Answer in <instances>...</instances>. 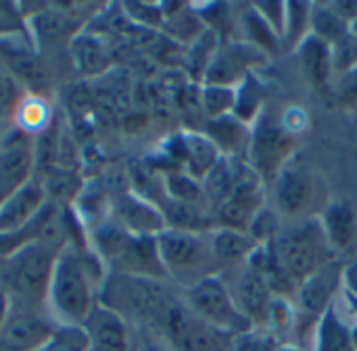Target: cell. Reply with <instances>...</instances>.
<instances>
[{"label": "cell", "mask_w": 357, "mask_h": 351, "mask_svg": "<svg viewBox=\"0 0 357 351\" xmlns=\"http://www.w3.org/2000/svg\"><path fill=\"white\" fill-rule=\"evenodd\" d=\"M44 207L42 186L33 180L19 186L0 203V234L25 228Z\"/></svg>", "instance_id": "obj_17"}, {"label": "cell", "mask_w": 357, "mask_h": 351, "mask_svg": "<svg viewBox=\"0 0 357 351\" xmlns=\"http://www.w3.org/2000/svg\"><path fill=\"white\" fill-rule=\"evenodd\" d=\"M56 251L40 241H29L0 264L2 293L13 297L15 306L33 310L48 299L50 278L56 264Z\"/></svg>", "instance_id": "obj_3"}, {"label": "cell", "mask_w": 357, "mask_h": 351, "mask_svg": "<svg viewBox=\"0 0 357 351\" xmlns=\"http://www.w3.org/2000/svg\"><path fill=\"white\" fill-rule=\"evenodd\" d=\"M251 6L259 13V17L282 40V33H284V17H287V2H253Z\"/></svg>", "instance_id": "obj_39"}, {"label": "cell", "mask_w": 357, "mask_h": 351, "mask_svg": "<svg viewBox=\"0 0 357 351\" xmlns=\"http://www.w3.org/2000/svg\"><path fill=\"white\" fill-rule=\"evenodd\" d=\"M282 226H284V220L276 214L274 207L266 205L264 209L257 211V216L253 218V222H251V226H249L247 232L251 234V239L259 247H264V245H270L278 237V232L282 230Z\"/></svg>", "instance_id": "obj_34"}, {"label": "cell", "mask_w": 357, "mask_h": 351, "mask_svg": "<svg viewBox=\"0 0 357 351\" xmlns=\"http://www.w3.org/2000/svg\"><path fill=\"white\" fill-rule=\"evenodd\" d=\"M241 31H243L241 40L259 48L268 59L280 54V50H282L280 36L259 17V13L251 4H245L241 8Z\"/></svg>", "instance_id": "obj_26"}, {"label": "cell", "mask_w": 357, "mask_h": 351, "mask_svg": "<svg viewBox=\"0 0 357 351\" xmlns=\"http://www.w3.org/2000/svg\"><path fill=\"white\" fill-rule=\"evenodd\" d=\"M31 170V144L23 130L4 134L0 142V203L23 186Z\"/></svg>", "instance_id": "obj_16"}, {"label": "cell", "mask_w": 357, "mask_h": 351, "mask_svg": "<svg viewBox=\"0 0 357 351\" xmlns=\"http://www.w3.org/2000/svg\"><path fill=\"white\" fill-rule=\"evenodd\" d=\"M157 251L167 281L184 283L186 289L205 276L220 274L211 251L209 232L203 234L165 228L157 237Z\"/></svg>", "instance_id": "obj_6"}, {"label": "cell", "mask_w": 357, "mask_h": 351, "mask_svg": "<svg viewBox=\"0 0 357 351\" xmlns=\"http://www.w3.org/2000/svg\"><path fill=\"white\" fill-rule=\"evenodd\" d=\"M203 134L215 144L222 157L236 159L245 157L247 147H249V136H251V126L241 121L234 113L207 119Z\"/></svg>", "instance_id": "obj_21"}, {"label": "cell", "mask_w": 357, "mask_h": 351, "mask_svg": "<svg viewBox=\"0 0 357 351\" xmlns=\"http://www.w3.org/2000/svg\"><path fill=\"white\" fill-rule=\"evenodd\" d=\"M268 61L270 59L259 48L247 44L245 40L220 42V46L215 48L213 59L205 71L203 84L236 88L247 75L255 73Z\"/></svg>", "instance_id": "obj_12"}, {"label": "cell", "mask_w": 357, "mask_h": 351, "mask_svg": "<svg viewBox=\"0 0 357 351\" xmlns=\"http://www.w3.org/2000/svg\"><path fill=\"white\" fill-rule=\"evenodd\" d=\"M310 33L322 40L328 46L339 44L343 38L349 36V23L341 19L328 2H312V17H310Z\"/></svg>", "instance_id": "obj_28"}, {"label": "cell", "mask_w": 357, "mask_h": 351, "mask_svg": "<svg viewBox=\"0 0 357 351\" xmlns=\"http://www.w3.org/2000/svg\"><path fill=\"white\" fill-rule=\"evenodd\" d=\"M2 138H4V134H0V142H2Z\"/></svg>", "instance_id": "obj_50"}, {"label": "cell", "mask_w": 357, "mask_h": 351, "mask_svg": "<svg viewBox=\"0 0 357 351\" xmlns=\"http://www.w3.org/2000/svg\"><path fill=\"white\" fill-rule=\"evenodd\" d=\"M331 8L341 17L345 19L349 25L357 19V0H337V2H328Z\"/></svg>", "instance_id": "obj_43"}, {"label": "cell", "mask_w": 357, "mask_h": 351, "mask_svg": "<svg viewBox=\"0 0 357 351\" xmlns=\"http://www.w3.org/2000/svg\"><path fill=\"white\" fill-rule=\"evenodd\" d=\"M276 214L287 222L320 216L328 205L326 180L299 153H295L272 180Z\"/></svg>", "instance_id": "obj_4"}, {"label": "cell", "mask_w": 357, "mask_h": 351, "mask_svg": "<svg viewBox=\"0 0 357 351\" xmlns=\"http://www.w3.org/2000/svg\"><path fill=\"white\" fill-rule=\"evenodd\" d=\"M282 343L268 331H249L232 339L230 351H278Z\"/></svg>", "instance_id": "obj_37"}, {"label": "cell", "mask_w": 357, "mask_h": 351, "mask_svg": "<svg viewBox=\"0 0 357 351\" xmlns=\"http://www.w3.org/2000/svg\"><path fill=\"white\" fill-rule=\"evenodd\" d=\"M165 195L172 201H180V203H190V205H199V207H207V199L203 195V186L197 178H192L186 172H176L169 174L165 178Z\"/></svg>", "instance_id": "obj_32"}, {"label": "cell", "mask_w": 357, "mask_h": 351, "mask_svg": "<svg viewBox=\"0 0 357 351\" xmlns=\"http://www.w3.org/2000/svg\"><path fill=\"white\" fill-rule=\"evenodd\" d=\"M343 293L357 297V253L343 262Z\"/></svg>", "instance_id": "obj_42"}, {"label": "cell", "mask_w": 357, "mask_h": 351, "mask_svg": "<svg viewBox=\"0 0 357 351\" xmlns=\"http://www.w3.org/2000/svg\"><path fill=\"white\" fill-rule=\"evenodd\" d=\"M278 351H303V350H299L297 345H289V343H287V345H280Z\"/></svg>", "instance_id": "obj_47"}, {"label": "cell", "mask_w": 357, "mask_h": 351, "mask_svg": "<svg viewBox=\"0 0 357 351\" xmlns=\"http://www.w3.org/2000/svg\"><path fill=\"white\" fill-rule=\"evenodd\" d=\"M228 272L232 276L230 278L224 276V281L228 283L238 310L245 314V318L251 322L253 329L268 331L274 295H272L270 287L266 285V281L247 264H243L241 268L228 270Z\"/></svg>", "instance_id": "obj_13"}, {"label": "cell", "mask_w": 357, "mask_h": 351, "mask_svg": "<svg viewBox=\"0 0 357 351\" xmlns=\"http://www.w3.org/2000/svg\"><path fill=\"white\" fill-rule=\"evenodd\" d=\"M42 351H88V337L82 327L56 329L54 337L44 345Z\"/></svg>", "instance_id": "obj_36"}, {"label": "cell", "mask_w": 357, "mask_h": 351, "mask_svg": "<svg viewBox=\"0 0 357 351\" xmlns=\"http://www.w3.org/2000/svg\"><path fill=\"white\" fill-rule=\"evenodd\" d=\"M21 13L17 4L10 2H0V40L15 38L21 33L23 23H21Z\"/></svg>", "instance_id": "obj_41"}, {"label": "cell", "mask_w": 357, "mask_h": 351, "mask_svg": "<svg viewBox=\"0 0 357 351\" xmlns=\"http://www.w3.org/2000/svg\"><path fill=\"white\" fill-rule=\"evenodd\" d=\"M351 339H354V348L357 351V324H351Z\"/></svg>", "instance_id": "obj_48"}, {"label": "cell", "mask_w": 357, "mask_h": 351, "mask_svg": "<svg viewBox=\"0 0 357 351\" xmlns=\"http://www.w3.org/2000/svg\"><path fill=\"white\" fill-rule=\"evenodd\" d=\"M184 304L205 324L213 327L215 331H220L232 339L253 331L251 322L238 310V306L230 293V287L222 274L205 276L199 283H195L192 287H188L186 295H184Z\"/></svg>", "instance_id": "obj_8"}, {"label": "cell", "mask_w": 357, "mask_h": 351, "mask_svg": "<svg viewBox=\"0 0 357 351\" xmlns=\"http://www.w3.org/2000/svg\"><path fill=\"white\" fill-rule=\"evenodd\" d=\"M203 186V195L207 199V205L211 207V211L230 197L232 186H234V170H232V159L222 157L211 172L201 180Z\"/></svg>", "instance_id": "obj_29"}, {"label": "cell", "mask_w": 357, "mask_h": 351, "mask_svg": "<svg viewBox=\"0 0 357 351\" xmlns=\"http://www.w3.org/2000/svg\"><path fill=\"white\" fill-rule=\"evenodd\" d=\"M236 100H234V115L245 121L247 126H251L266 109V100H268V90L264 86V82L259 80L257 71L247 75L236 88Z\"/></svg>", "instance_id": "obj_27"}, {"label": "cell", "mask_w": 357, "mask_h": 351, "mask_svg": "<svg viewBox=\"0 0 357 351\" xmlns=\"http://www.w3.org/2000/svg\"><path fill=\"white\" fill-rule=\"evenodd\" d=\"M295 153V134L282 126L280 117H276L270 109H264V113L251 124L245 161L268 184Z\"/></svg>", "instance_id": "obj_10"}, {"label": "cell", "mask_w": 357, "mask_h": 351, "mask_svg": "<svg viewBox=\"0 0 357 351\" xmlns=\"http://www.w3.org/2000/svg\"><path fill=\"white\" fill-rule=\"evenodd\" d=\"M0 54L19 84H25L33 90H44L48 86L44 63L33 54L29 46L21 44L17 38L0 40Z\"/></svg>", "instance_id": "obj_19"}, {"label": "cell", "mask_w": 357, "mask_h": 351, "mask_svg": "<svg viewBox=\"0 0 357 351\" xmlns=\"http://www.w3.org/2000/svg\"><path fill=\"white\" fill-rule=\"evenodd\" d=\"M341 297H343V301H345V306H347V310H349V314H354L357 318V297H351V295H345V293H341ZM357 324V322H356Z\"/></svg>", "instance_id": "obj_46"}, {"label": "cell", "mask_w": 357, "mask_h": 351, "mask_svg": "<svg viewBox=\"0 0 357 351\" xmlns=\"http://www.w3.org/2000/svg\"><path fill=\"white\" fill-rule=\"evenodd\" d=\"M10 299L6 297V293H2L0 291V329H2V324H4V320L8 318V312H10Z\"/></svg>", "instance_id": "obj_44"}, {"label": "cell", "mask_w": 357, "mask_h": 351, "mask_svg": "<svg viewBox=\"0 0 357 351\" xmlns=\"http://www.w3.org/2000/svg\"><path fill=\"white\" fill-rule=\"evenodd\" d=\"M21 105V84L6 67L0 54V119H6L17 113Z\"/></svg>", "instance_id": "obj_35"}, {"label": "cell", "mask_w": 357, "mask_h": 351, "mask_svg": "<svg viewBox=\"0 0 357 351\" xmlns=\"http://www.w3.org/2000/svg\"><path fill=\"white\" fill-rule=\"evenodd\" d=\"M324 234L339 260L357 253V205L349 199H331L318 216Z\"/></svg>", "instance_id": "obj_15"}, {"label": "cell", "mask_w": 357, "mask_h": 351, "mask_svg": "<svg viewBox=\"0 0 357 351\" xmlns=\"http://www.w3.org/2000/svg\"><path fill=\"white\" fill-rule=\"evenodd\" d=\"M333 52V69H335V77L357 67V38L349 31L347 38H343L339 44L331 46Z\"/></svg>", "instance_id": "obj_38"}, {"label": "cell", "mask_w": 357, "mask_h": 351, "mask_svg": "<svg viewBox=\"0 0 357 351\" xmlns=\"http://www.w3.org/2000/svg\"><path fill=\"white\" fill-rule=\"evenodd\" d=\"M159 331L174 351H230L232 337L215 331L197 318L184 301H174L163 316Z\"/></svg>", "instance_id": "obj_11"}, {"label": "cell", "mask_w": 357, "mask_h": 351, "mask_svg": "<svg viewBox=\"0 0 357 351\" xmlns=\"http://www.w3.org/2000/svg\"><path fill=\"white\" fill-rule=\"evenodd\" d=\"M73 63L84 73H100L109 65V50L94 36H77L71 44Z\"/></svg>", "instance_id": "obj_30"}, {"label": "cell", "mask_w": 357, "mask_h": 351, "mask_svg": "<svg viewBox=\"0 0 357 351\" xmlns=\"http://www.w3.org/2000/svg\"><path fill=\"white\" fill-rule=\"evenodd\" d=\"M165 283L167 281L113 274L102 285L100 306L115 312L123 320L134 318V320H142L159 329L163 316L176 301L174 295L167 291Z\"/></svg>", "instance_id": "obj_5"}, {"label": "cell", "mask_w": 357, "mask_h": 351, "mask_svg": "<svg viewBox=\"0 0 357 351\" xmlns=\"http://www.w3.org/2000/svg\"><path fill=\"white\" fill-rule=\"evenodd\" d=\"M98 285L96 266L77 249H63L50 278L48 304L63 327H84L94 312V289Z\"/></svg>", "instance_id": "obj_1"}, {"label": "cell", "mask_w": 357, "mask_h": 351, "mask_svg": "<svg viewBox=\"0 0 357 351\" xmlns=\"http://www.w3.org/2000/svg\"><path fill=\"white\" fill-rule=\"evenodd\" d=\"M117 214H119L121 226L140 237H159L167 228L163 211H159L155 205H151L142 197H134V195L121 197L117 205Z\"/></svg>", "instance_id": "obj_23"}, {"label": "cell", "mask_w": 357, "mask_h": 351, "mask_svg": "<svg viewBox=\"0 0 357 351\" xmlns=\"http://www.w3.org/2000/svg\"><path fill=\"white\" fill-rule=\"evenodd\" d=\"M211 251L215 257V264L222 270H234L247 264L251 253L259 247L249 232L243 230H230V228H215L209 232Z\"/></svg>", "instance_id": "obj_22"}, {"label": "cell", "mask_w": 357, "mask_h": 351, "mask_svg": "<svg viewBox=\"0 0 357 351\" xmlns=\"http://www.w3.org/2000/svg\"><path fill=\"white\" fill-rule=\"evenodd\" d=\"M96 247L115 274L167 281L157 251V237H140L123 226H105L96 234Z\"/></svg>", "instance_id": "obj_7"}, {"label": "cell", "mask_w": 357, "mask_h": 351, "mask_svg": "<svg viewBox=\"0 0 357 351\" xmlns=\"http://www.w3.org/2000/svg\"><path fill=\"white\" fill-rule=\"evenodd\" d=\"M234 100L236 92L228 86H215V84H203L201 90V109L205 113V119H215L234 113Z\"/></svg>", "instance_id": "obj_33"}, {"label": "cell", "mask_w": 357, "mask_h": 351, "mask_svg": "<svg viewBox=\"0 0 357 351\" xmlns=\"http://www.w3.org/2000/svg\"><path fill=\"white\" fill-rule=\"evenodd\" d=\"M222 159L215 144L203 132H188L180 138V161L184 172L199 182L211 172V167Z\"/></svg>", "instance_id": "obj_24"}, {"label": "cell", "mask_w": 357, "mask_h": 351, "mask_svg": "<svg viewBox=\"0 0 357 351\" xmlns=\"http://www.w3.org/2000/svg\"><path fill=\"white\" fill-rule=\"evenodd\" d=\"M310 17H312V2H287L282 48L295 50L310 36Z\"/></svg>", "instance_id": "obj_31"}, {"label": "cell", "mask_w": 357, "mask_h": 351, "mask_svg": "<svg viewBox=\"0 0 357 351\" xmlns=\"http://www.w3.org/2000/svg\"><path fill=\"white\" fill-rule=\"evenodd\" d=\"M349 31H351V33H354V36L357 38V19L354 21V23H351V25H349Z\"/></svg>", "instance_id": "obj_49"}, {"label": "cell", "mask_w": 357, "mask_h": 351, "mask_svg": "<svg viewBox=\"0 0 357 351\" xmlns=\"http://www.w3.org/2000/svg\"><path fill=\"white\" fill-rule=\"evenodd\" d=\"M343 293V260H335L333 264L324 266L307 281L297 287L295 293V329L293 335L299 339L297 348L303 350V339L310 335L314 339L316 327L322 314L337 304Z\"/></svg>", "instance_id": "obj_9"}, {"label": "cell", "mask_w": 357, "mask_h": 351, "mask_svg": "<svg viewBox=\"0 0 357 351\" xmlns=\"http://www.w3.org/2000/svg\"><path fill=\"white\" fill-rule=\"evenodd\" d=\"M312 351H356L351 327L339 316L337 304L322 314L312 339Z\"/></svg>", "instance_id": "obj_25"}, {"label": "cell", "mask_w": 357, "mask_h": 351, "mask_svg": "<svg viewBox=\"0 0 357 351\" xmlns=\"http://www.w3.org/2000/svg\"><path fill=\"white\" fill-rule=\"evenodd\" d=\"M56 329L29 308L13 306L0 329V351H42Z\"/></svg>", "instance_id": "obj_14"}, {"label": "cell", "mask_w": 357, "mask_h": 351, "mask_svg": "<svg viewBox=\"0 0 357 351\" xmlns=\"http://www.w3.org/2000/svg\"><path fill=\"white\" fill-rule=\"evenodd\" d=\"M82 329L88 337V351H128L126 320L102 306L94 308Z\"/></svg>", "instance_id": "obj_18"}, {"label": "cell", "mask_w": 357, "mask_h": 351, "mask_svg": "<svg viewBox=\"0 0 357 351\" xmlns=\"http://www.w3.org/2000/svg\"><path fill=\"white\" fill-rule=\"evenodd\" d=\"M140 351H174L167 343H161V341H153V339H149V341H144V345H142V350Z\"/></svg>", "instance_id": "obj_45"}, {"label": "cell", "mask_w": 357, "mask_h": 351, "mask_svg": "<svg viewBox=\"0 0 357 351\" xmlns=\"http://www.w3.org/2000/svg\"><path fill=\"white\" fill-rule=\"evenodd\" d=\"M270 247L280 268L297 287L324 266L339 260L324 234L318 216L287 222Z\"/></svg>", "instance_id": "obj_2"}, {"label": "cell", "mask_w": 357, "mask_h": 351, "mask_svg": "<svg viewBox=\"0 0 357 351\" xmlns=\"http://www.w3.org/2000/svg\"><path fill=\"white\" fill-rule=\"evenodd\" d=\"M333 92L341 105H357V67L335 77Z\"/></svg>", "instance_id": "obj_40"}, {"label": "cell", "mask_w": 357, "mask_h": 351, "mask_svg": "<svg viewBox=\"0 0 357 351\" xmlns=\"http://www.w3.org/2000/svg\"><path fill=\"white\" fill-rule=\"evenodd\" d=\"M293 52H295L301 73L310 86H314L318 90L333 86L335 69H333V52H331L328 44H324L322 40H318L310 33Z\"/></svg>", "instance_id": "obj_20"}]
</instances>
